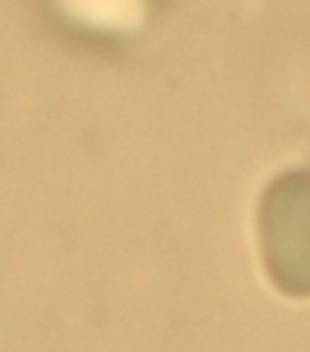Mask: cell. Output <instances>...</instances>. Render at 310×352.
<instances>
[{
    "mask_svg": "<svg viewBox=\"0 0 310 352\" xmlns=\"http://www.w3.org/2000/svg\"><path fill=\"white\" fill-rule=\"evenodd\" d=\"M259 239L267 272L287 297H310V172L285 174L259 206Z\"/></svg>",
    "mask_w": 310,
    "mask_h": 352,
    "instance_id": "6da1fadb",
    "label": "cell"
}]
</instances>
